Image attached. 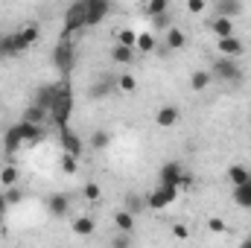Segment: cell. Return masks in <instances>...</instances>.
I'll use <instances>...</instances> for the list:
<instances>
[{
	"mask_svg": "<svg viewBox=\"0 0 251 248\" xmlns=\"http://www.w3.org/2000/svg\"><path fill=\"white\" fill-rule=\"evenodd\" d=\"M70 114H73V91H70L67 79H62V88H59V94L50 105V123L56 128H62V125L70 123Z\"/></svg>",
	"mask_w": 251,
	"mask_h": 248,
	"instance_id": "6da1fadb",
	"label": "cell"
},
{
	"mask_svg": "<svg viewBox=\"0 0 251 248\" xmlns=\"http://www.w3.org/2000/svg\"><path fill=\"white\" fill-rule=\"evenodd\" d=\"M82 29H88V3H85V0H73V3L67 6V12H64L62 35L70 38V35H76V32H82Z\"/></svg>",
	"mask_w": 251,
	"mask_h": 248,
	"instance_id": "7a4b0ae2",
	"label": "cell"
},
{
	"mask_svg": "<svg viewBox=\"0 0 251 248\" xmlns=\"http://www.w3.org/2000/svg\"><path fill=\"white\" fill-rule=\"evenodd\" d=\"M73 62H76V47H73V38H59L56 41V47H53V67L67 76L70 70H73Z\"/></svg>",
	"mask_w": 251,
	"mask_h": 248,
	"instance_id": "3957f363",
	"label": "cell"
},
{
	"mask_svg": "<svg viewBox=\"0 0 251 248\" xmlns=\"http://www.w3.org/2000/svg\"><path fill=\"white\" fill-rule=\"evenodd\" d=\"M210 73H213V79H219V82H228V85H237V82H243V67L237 59H228V56H222V59H216V62L210 64Z\"/></svg>",
	"mask_w": 251,
	"mask_h": 248,
	"instance_id": "277c9868",
	"label": "cell"
},
{
	"mask_svg": "<svg viewBox=\"0 0 251 248\" xmlns=\"http://www.w3.org/2000/svg\"><path fill=\"white\" fill-rule=\"evenodd\" d=\"M178 198V187L176 184H164V181H158V187L149 193V198H146V204L152 207V210H164V207H170L173 201Z\"/></svg>",
	"mask_w": 251,
	"mask_h": 248,
	"instance_id": "5b68a950",
	"label": "cell"
},
{
	"mask_svg": "<svg viewBox=\"0 0 251 248\" xmlns=\"http://www.w3.org/2000/svg\"><path fill=\"white\" fill-rule=\"evenodd\" d=\"M38 35H41V29L35 26V24H29V26H24V29H18V32H12L9 38H12V47H15V56L18 53H26L35 41H38Z\"/></svg>",
	"mask_w": 251,
	"mask_h": 248,
	"instance_id": "8992f818",
	"label": "cell"
},
{
	"mask_svg": "<svg viewBox=\"0 0 251 248\" xmlns=\"http://www.w3.org/2000/svg\"><path fill=\"white\" fill-rule=\"evenodd\" d=\"M216 50H219V56H228V59H243L246 44H243V38H237V35H225V38H216Z\"/></svg>",
	"mask_w": 251,
	"mask_h": 248,
	"instance_id": "52a82bcc",
	"label": "cell"
},
{
	"mask_svg": "<svg viewBox=\"0 0 251 248\" xmlns=\"http://www.w3.org/2000/svg\"><path fill=\"white\" fill-rule=\"evenodd\" d=\"M59 137H62V149L64 152H70V155H76V158L85 152V140H82L70 125H62V128H59Z\"/></svg>",
	"mask_w": 251,
	"mask_h": 248,
	"instance_id": "ba28073f",
	"label": "cell"
},
{
	"mask_svg": "<svg viewBox=\"0 0 251 248\" xmlns=\"http://www.w3.org/2000/svg\"><path fill=\"white\" fill-rule=\"evenodd\" d=\"M85 3H88V26H100L111 12V0H85Z\"/></svg>",
	"mask_w": 251,
	"mask_h": 248,
	"instance_id": "9c48e42d",
	"label": "cell"
},
{
	"mask_svg": "<svg viewBox=\"0 0 251 248\" xmlns=\"http://www.w3.org/2000/svg\"><path fill=\"white\" fill-rule=\"evenodd\" d=\"M15 128L21 131L24 146H35V143H41V140H44V125H41V123H26V120H21Z\"/></svg>",
	"mask_w": 251,
	"mask_h": 248,
	"instance_id": "30bf717a",
	"label": "cell"
},
{
	"mask_svg": "<svg viewBox=\"0 0 251 248\" xmlns=\"http://www.w3.org/2000/svg\"><path fill=\"white\" fill-rule=\"evenodd\" d=\"M59 88H62V82H53V85H41V88L35 91L32 102H38V105H41V108H47V114H50V105H53V99H56Z\"/></svg>",
	"mask_w": 251,
	"mask_h": 248,
	"instance_id": "8fae6325",
	"label": "cell"
},
{
	"mask_svg": "<svg viewBox=\"0 0 251 248\" xmlns=\"http://www.w3.org/2000/svg\"><path fill=\"white\" fill-rule=\"evenodd\" d=\"M181 175H184V167H181L178 161H167V164L161 167V173H158V181H164V184H176V187H178Z\"/></svg>",
	"mask_w": 251,
	"mask_h": 248,
	"instance_id": "7c38bea8",
	"label": "cell"
},
{
	"mask_svg": "<svg viewBox=\"0 0 251 248\" xmlns=\"http://www.w3.org/2000/svg\"><path fill=\"white\" fill-rule=\"evenodd\" d=\"M178 117H181L178 105H161L158 114H155V123L161 125V128H173V125L178 123Z\"/></svg>",
	"mask_w": 251,
	"mask_h": 248,
	"instance_id": "4fadbf2b",
	"label": "cell"
},
{
	"mask_svg": "<svg viewBox=\"0 0 251 248\" xmlns=\"http://www.w3.org/2000/svg\"><path fill=\"white\" fill-rule=\"evenodd\" d=\"M47 210H50L56 219H62V216H67V210H70V198H67L64 193H53V196H47Z\"/></svg>",
	"mask_w": 251,
	"mask_h": 248,
	"instance_id": "5bb4252c",
	"label": "cell"
},
{
	"mask_svg": "<svg viewBox=\"0 0 251 248\" xmlns=\"http://www.w3.org/2000/svg\"><path fill=\"white\" fill-rule=\"evenodd\" d=\"M213 12L222 18H237L243 15V0H213Z\"/></svg>",
	"mask_w": 251,
	"mask_h": 248,
	"instance_id": "9a60e30c",
	"label": "cell"
},
{
	"mask_svg": "<svg viewBox=\"0 0 251 248\" xmlns=\"http://www.w3.org/2000/svg\"><path fill=\"white\" fill-rule=\"evenodd\" d=\"M164 41H167V50H181V47L187 44V32L178 29V26H170V29L164 32Z\"/></svg>",
	"mask_w": 251,
	"mask_h": 248,
	"instance_id": "2e32d148",
	"label": "cell"
},
{
	"mask_svg": "<svg viewBox=\"0 0 251 248\" xmlns=\"http://www.w3.org/2000/svg\"><path fill=\"white\" fill-rule=\"evenodd\" d=\"M210 29H213V35H216V38L234 35V18H222V15H216V18L210 21Z\"/></svg>",
	"mask_w": 251,
	"mask_h": 248,
	"instance_id": "e0dca14e",
	"label": "cell"
},
{
	"mask_svg": "<svg viewBox=\"0 0 251 248\" xmlns=\"http://www.w3.org/2000/svg\"><path fill=\"white\" fill-rule=\"evenodd\" d=\"M210 85H213V73H210V70H196V73L190 76V88H193L196 94L207 91Z\"/></svg>",
	"mask_w": 251,
	"mask_h": 248,
	"instance_id": "ac0fdd59",
	"label": "cell"
},
{
	"mask_svg": "<svg viewBox=\"0 0 251 248\" xmlns=\"http://www.w3.org/2000/svg\"><path fill=\"white\" fill-rule=\"evenodd\" d=\"M114 88H117V79H114V76H102V79H97V82H94V88H91V97H94V99H100V97H108Z\"/></svg>",
	"mask_w": 251,
	"mask_h": 248,
	"instance_id": "d6986e66",
	"label": "cell"
},
{
	"mask_svg": "<svg viewBox=\"0 0 251 248\" xmlns=\"http://www.w3.org/2000/svg\"><path fill=\"white\" fill-rule=\"evenodd\" d=\"M234 204L243 207V210H251V178L246 181V184L234 187Z\"/></svg>",
	"mask_w": 251,
	"mask_h": 248,
	"instance_id": "ffe728a7",
	"label": "cell"
},
{
	"mask_svg": "<svg viewBox=\"0 0 251 248\" xmlns=\"http://www.w3.org/2000/svg\"><path fill=\"white\" fill-rule=\"evenodd\" d=\"M21 146H24V140H21V131H18V128L12 125V128H9V131L3 134V149H6V155H15V152H18Z\"/></svg>",
	"mask_w": 251,
	"mask_h": 248,
	"instance_id": "44dd1931",
	"label": "cell"
},
{
	"mask_svg": "<svg viewBox=\"0 0 251 248\" xmlns=\"http://www.w3.org/2000/svg\"><path fill=\"white\" fill-rule=\"evenodd\" d=\"M251 178V170L249 167H243V164H234V167H228V181L234 187H240V184H246Z\"/></svg>",
	"mask_w": 251,
	"mask_h": 248,
	"instance_id": "7402d4cb",
	"label": "cell"
},
{
	"mask_svg": "<svg viewBox=\"0 0 251 248\" xmlns=\"http://www.w3.org/2000/svg\"><path fill=\"white\" fill-rule=\"evenodd\" d=\"M24 120H26V123H41L44 125V120H50V114H47V108H41L38 102H29V108L24 111Z\"/></svg>",
	"mask_w": 251,
	"mask_h": 248,
	"instance_id": "603a6c76",
	"label": "cell"
},
{
	"mask_svg": "<svg viewBox=\"0 0 251 248\" xmlns=\"http://www.w3.org/2000/svg\"><path fill=\"white\" fill-rule=\"evenodd\" d=\"M94 231H97V222H94L91 216H79V219L73 222V234H76V237H91Z\"/></svg>",
	"mask_w": 251,
	"mask_h": 248,
	"instance_id": "cb8c5ba5",
	"label": "cell"
},
{
	"mask_svg": "<svg viewBox=\"0 0 251 248\" xmlns=\"http://www.w3.org/2000/svg\"><path fill=\"white\" fill-rule=\"evenodd\" d=\"M155 47H158V38H155L152 32H137L134 50H140V53H155Z\"/></svg>",
	"mask_w": 251,
	"mask_h": 248,
	"instance_id": "d4e9b609",
	"label": "cell"
},
{
	"mask_svg": "<svg viewBox=\"0 0 251 248\" xmlns=\"http://www.w3.org/2000/svg\"><path fill=\"white\" fill-rule=\"evenodd\" d=\"M114 225H117V231H126L128 234L134 228V213L131 210H117L114 213Z\"/></svg>",
	"mask_w": 251,
	"mask_h": 248,
	"instance_id": "484cf974",
	"label": "cell"
},
{
	"mask_svg": "<svg viewBox=\"0 0 251 248\" xmlns=\"http://www.w3.org/2000/svg\"><path fill=\"white\" fill-rule=\"evenodd\" d=\"M111 59L117 64H128L134 62V47H126V44H117L114 50H111Z\"/></svg>",
	"mask_w": 251,
	"mask_h": 248,
	"instance_id": "4316f807",
	"label": "cell"
},
{
	"mask_svg": "<svg viewBox=\"0 0 251 248\" xmlns=\"http://www.w3.org/2000/svg\"><path fill=\"white\" fill-rule=\"evenodd\" d=\"M170 12V0H146V15L155 18V15H164Z\"/></svg>",
	"mask_w": 251,
	"mask_h": 248,
	"instance_id": "83f0119b",
	"label": "cell"
},
{
	"mask_svg": "<svg viewBox=\"0 0 251 248\" xmlns=\"http://www.w3.org/2000/svg\"><path fill=\"white\" fill-rule=\"evenodd\" d=\"M0 184H3V187L18 184V167H12V164H9V167H3V170H0Z\"/></svg>",
	"mask_w": 251,
	"mask_h": 248,
	"instance_id": "f1b7e54d",
	"label": "cell"
},
{
	"mask_svg": "<svg viewBox=\"0 0 251 248\" xmlns=\"http://www.w3.org/2000/svg\"><path fill=\"white\" fill-rule=\"evenodd\" d=\"M152 24H155V29H158V32H167L170 26H176V24H173V12H164V15H155V18H152Z\"/></svg>",
	"mask_w": 251,
	"mask_h": 248,
	"instance_id": "f546056e",
	"label": "cell"
},
{
	"mask_svg": "<svg viewBox=\"0 0 251 248\" xmlns=\"http://www.w3.org/2000/svg\"><path fill=\"white\" fill-rule=\"evenodd\" d=\"M117 91H126V94L137 91V79H134L131 73H123V76H117Z\"/></svg>",
	"mask_w": 251,
	"mask_h": 248,
	"instance_id": "4dcf8cb0",
	"label": "cell"
},
{
	"mask_svg": "<svg viewBox=\"0 0 251 248\" xmlns=\"http://www.w3.org/2000/svg\"><path fill=\"white\" fill-rule=\"evenodd\" d=\"M108 143H111V134H108V131H102V128H100V131H94V137H91V146H94L97 152H100V149H105Z\"/></svg>",
	"mask_w": 251,
	"mask_h": 248,
	"instance_id": "1f68e13d",
	"label": "cell"
},
{
	"mask_svg": "<svg viewBox=\"0 0 251 248\" xmlns=\"http://www.w3.org/2000/svg\"><path fill=\"white\" fill-rule=\"evenodd\" d=\"M62 170L67 173V175H73V173L79 170V158H76V155H70V152H64V155H62Z\"/></svg>",
	"mask_w": 251,
	"mask_h": 248,
	"instance_id": "d6a6232c",
	"label": "cell"
},
{
	"mask_svg": "<svg viewBox=\"0 0 251 248\" xmlns=\"http://www.w3.org/2000/svg\"><path fill=\"white\" fill-rule=\"evenodd\" d=\"M117 44L134 47V44H137V32H134V29H120V35H117Z\"/></svg>",
	"mask_w": 251,
	"mask_h": 248,
	"instance_id": "836d02e7",
	"label": "cell"
},
{
	"mask_svg": "<svg viewBox=\"0 0 251 248\" xmlns=\"http://www.w3.org/2000/svg\"><path fill=\"white\" fill-rule=\"evenodd\" d=\"M3 196H6V201H9V204H21V201H24V193L18 190V184L6 187V193H3Z\"/></svg>",
	"mask_w": 251,
	"mask_h": 248,
	"instance_id": "e575fe53",
	"label": "cell"
},
{
	"mask_svg": "<svg viewBox=\"0 0 251 248\" xmlns=\"http://www.w3.org/2000/svg\"><path fill=\"white\" fill-rule=\"evenodd\" d=\"M82 193H85V198H88V201H100V196H102V190H100L97 184H85Z\"/></svg>",
	"mask_w": 251,
	"mask_h": 248,
	"instance_id": "d590c367",
	"label": "cell"
},
{
	"mask_svg": "<svg viewBox=\"0 0 251 248\" xmlns=\"http://www.w3.org/2000/svg\"><path fill=\"white\" fill-rule=\"evenodd\" d=\"M207 231H210V234H222V231H225V222H222L219 216H213V219H207Z\"/></svg>",
	"mask_w": 251,
	"mask_h": 248,
	"instance_id": "8d00e7d4",
	"label": "cell"
},
{
	"mask_svg": "<svg viewBox=\"0 0 251 248\" xmlns=\"http://www.w3.org/2000/svg\"><path fill=\"white\" fill-rule=\"evenodd\" d=\"M187 9L193 15H201V12L207 9V3H204V0H187Z\"/></svg>",
	"mask_w": 251,
	"mask_h": 248,
	"instance_id": "74e56055",
	"label": "cell"
},
{
	"mask_svg": "<svg viewBox=\"0 0 251 248\" xmlns=\"http://www.w3.org/2000/svg\"><path fill=\"white\" fill-rule=\"evenodd\" d=\"M173 234H176V240H187L190 231L184 228V225H173Z\"/></svg>",
	"mask_w": 251,
	"mask_h": 248,
	"instance_id": "f35d334b",
	"label": "cell"
},
{
	"mask_svg": "<svg viewBox=\"0 0 251 248\" xmlns=\"http://www.w3.org/2000/svg\"><path fill=\"white\" fill-rule=\"evenodd\" d=\"M193 181H196V175L184 170V175H181V181H178V187H193Z\"/></svg>",
	"mask_w": 251,
	"mask_h": 248,
	"instance_id": "ab89813d",
	"label": "cell"
},
{
	"mask_svg": "<svg viewBox=\"0 0 251 248\" xmlns=\"http://www.w3.org/2000/svg\"><path fill=\"white\" fill-rule=\"evenodd\" d=\"M128 243H131V240H128V234H126V231L120 234V237H114V246H117V248H126Z\"/></svg>",
	"mask_w": 251,
	"mask_h": 248,
	"instance_id": "60d3db41",
	"label": "cell"
},
{
	"mask_svg": "<svg viewBox=\"0 0 251 248\" xmlns=\"http://www.w3.org/2000/svg\"><path fill=\"white\" fill-rule=\"evenodd\" d=\"M6 207H9V201H6V196L0 193V225H3V219H6Z\"/></svg>",
	"mask_w": 251,
	"mask_h": 248,
	"instance_id": "b9f144b4",
	"label": "cell"
},
{
	"mask_svg": "<svg viewBox=\"0 0 251 248\" xmlns=\"http://www.w3.org/2000/svg\"><path fill=\"white\" fill-rule=\"evenodd\" d=\"M243 246H246V248H251V237H246V240H243Z\"/></svg>",
	"mask_w": 251,
	"mask_h": 248,
	"instance_id": "7bdbcfd3",
	"label": "cell"
}]
</instances>
